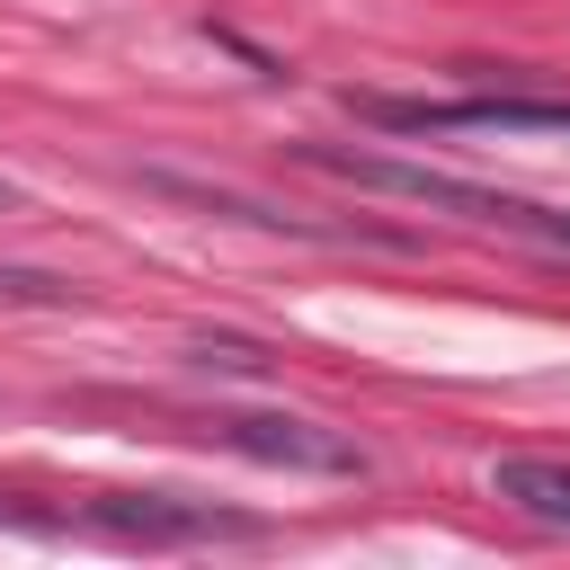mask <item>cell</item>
<instances>
[{
    "mask_svg": "<svg viewBox=\"0 0 570 570\" xmlns=\"http://www.w3.org/2000/svg\"><path fill=\"white\" fill-rule=\"evenodd\" d=\"M312 169L365 187V196H401V205H436L454 223H481V232H517V240H543V249H570V214H543L525 196H499V187H472V178H445V169H419V160H392V151H347V142H294Z\"/></svg>",
    "mask_w": 570,
    "mask_h": 570,
    "instance_id": "1",
    "label": "cell"
},
{
    "mask_svg": "<svg viewBox=\"0 0 570 570\" xmlns=\"http://www.w3.org/2000/svg\"><path fill=\"white\" fill-rule=\"evenodd\" d=\"M365 125L392 134H543L570 142V98H356Z\"/></svg>",
    "mask_w": 570,
    "mask_h": 570,
    "instance_id": "2",
    "label": "cell"
},
{
    "mask_svg": "<svg viewBox=\"0 0 570 570\" xmlns=\"http://www.w3.org/2000/svg\"><path fill=\"white\" fill-rule=\"evenodd\" d=\"M214 436L249 463H276V472H321V481H356L365 472V445H347L338 428L321 419H294V410H232L214 419Z\"/></svg>",
    "mask_w": 570,
    "mask_h": 570,
    "instance_id": "3",
    "label": "cell"
},
{
    "mask_svg": "<svg viewBox=\"0 0 570 570\" xmlns=\"http://www.w3.org/2000/svg\"><path fill=\"white\" fill-rule=\"evenodd\" d=\"M98 525H107V534H134V543H196V534H258L249 517H214V508H178V499H98Z\"/></svg>",
    "mask_w": 570,
    "mask_h": 570,
    "instance_id": "4",
    "label": "cell"
},
{
    "mask_svg": "<svg viewBox=\"0 0 570 570\" xmlns=\"http://www.w3.org/2000/svg\"><path fill=\"white\" fill-rule=\"evenodd\" d=\"M490 499H508L534 525H570V463L561 454H499L490 463Z\"/></svg>",
    "mask_w": 570,
    "mask_h": 570,
    "instance_id": "5",
    "label": "cell"
},
{
    "mask_svg": "<svg viewBox=\"0 0 570 570\" xmlns=\"http://www.w3.org/2000/svg\"><path fill=\"white\" fill-rule=\"evenodd\" d=\"M9 205H18V187H9V178H0V214H9Z\"/></svg>",
    "mask_w": 570,
    "mask_h": 570,
    "instance_id": "6",
    "label": "cell"
}]
</instances>
